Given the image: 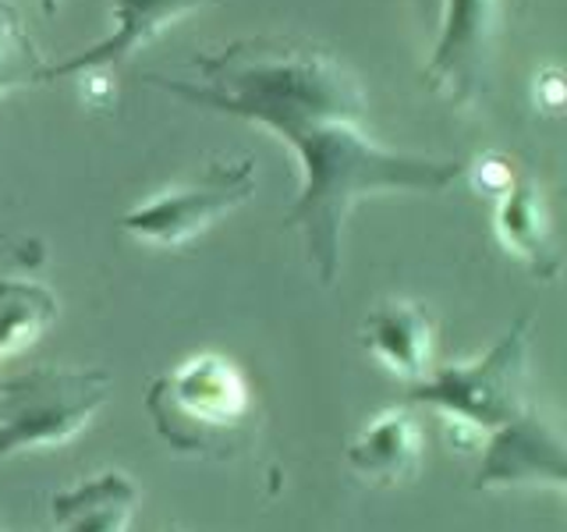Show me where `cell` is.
<instances>
[{"instance_id":"cell-1","label":"cell","mask_w":567,"mask_h":532,"mask_svg":"<svg viewBox=\"0 0 567 532\" xmlns=\"http://www.w3.org/2000/svg\"><path fill=\"white\" fill-rule=\"evenodd\" d=\"M199 79L167 82L164 93L192 106L256 121L298 153L301 192L284 227L301 231L309 263L323 284L341 270V231L348 209L372 192H443L465 174L457 160H425L377 146L365 129V100L327 50L295 40H238L195 58Z\"/></svg>"},{"instance_id":"cell-2","label":"cell","mask_w":567,"mask_h":532,"mask_svg":"<svg viewBox=\"0 0 567 532\" xmlns=\"http://www.w3.org/2000/svg\"><path fill=\"white\" fill-rule=\"evenodd\" d=\"M153 430L182 454L227 458L238 451L252 395L241 369L224 355H195L156 377L146 395Z\"/></svg>"},{"instance_id":"cell-3","label":"cell","mask_w":567,"mask_h":532,"mask_svg":"<svg viewBox=\"0 0 567 532\" xmlns=\"http://www.w3.org/2000/svg\"><path fill=\"white\" fill-rule=\"evenodd\" d=\"M525 380H528V319H518L483 359L430 369L408 390L404 401L430 405L451 422L468 426L475 433H493L528 408Z\"/></svg>"},{"instance_id":"cell-4","label":"cell","mask_w":567,"mask_h":532,"mask_svg":"<svg viewBox=\"0 0 567 532\" xmlns=\"http://www.w3.org/2000/svg\"><path fill=\"white\" fill-rule=\"evenodd\" d=\"M111 390L106 369L35 366L0 383V458L58 448L100 412Z\"/></svg>"},{"instance_id":"cell-5","label":"cell","mask_w":567,"mask_h":532,"mask_svg":"<svg viewBox=\"0 0 567 532\" xmlns=\"http://www.w3.org/2000/svg\"><path fill=\"white\" fill-rule=\"evenodd\" d=\"M256 188V167L252 160H235V164H209L203 177H195L192 185L174 188L159 200L124 213L121 227L142 242L156 245H185L195 235L230 213L238 203H245Z\"/></svg>"},{"instance_id":"cell-6","label":"cell","mask_w":567,"mask_h":532,"mask_svg":"<svg viewBox=\"0 0 567 532\" xmlns=\"http://www.w3.org/2000/svg\"><path fill=\"white\" fill-rule=\"evenodd\" d=\"M564 437L554 422H546L532 408L518 419L489 433L486 454L478 461V490L504 487H564Z\"/></svg>"},{"instance_id":"cell-7","label":"cell","mask_w":567,"mask_h":532,"mask_svg":"<svg viewBox=\"0 0 567 532\" xmlns=\"http://www.w3.org/2000/svg\"><path fill=\"white\" fill-rule=\"evenodd\" d=\"M199 4H206V0H114V22H117L114 32L106 35V40H100L96 47L68 58L64 64L47 68L43 82L75 75V71H96V68L121 64L132 50L150 43L156 32H164L167 25H174L177 18H185Z\"/></svg>"},{"instance_id":"cell-8","label":"cell","mask_w":567,"mask_h":532,"mask_svg":"<svg viewBox=\"0 0 567 532\" xmlns=\"http://www.w3.org/2000/svg\"><path fill=\"white\" fill-rule=\"evenodd\" d=\"M493 18V0H451L443 32L425 79L433 89H451V96L468 100L478 85V64Z\"/></svg>"},{"instance_id":"cell-9","label":"cell","mask_w":567,"mask_h":532,"mask_svg":"<svg viewBox=\"0 0 567 532\" xmlns=\"http://www.w3.org/2000/svg\"><path fill=\"white\" fill-rule=\"evenodd\" d=\"M425 433L415 416L408 412H383L365 430L351 440L348 466L372 487H398L408 483L422 466Z\"/></svg>"},{"instance_id":"cell-10","label":"cell","mask_w":567,"mask_h":532,"mask_svg":"<svg viewBox=\"0 0 567 532\" xmlns=\"http://www.w3.org/2000/svg\"><path fill=\"white\" fill-rule=\"evenodd\" d=\"M362 345L390 372L404 380H422L433 369V324L415 301H380L362 324Z\"/></svg>"},{"instance_id":"cell-11","label":"cell","mask_w":567,"mask_h":532,"mask_svg":"<svg viewBox=\"0 0 567 532\" xmlns=\"http://www.w3.org/2000/svg\"><path fill=\"white\" fill-rule=\"evenodd\" d=\"M138 487L124 472H100L53 497V532H124L135 514Z\"/></svg>"},{"instance_id":"cell-12","label":"cell","mask_w":567,"mask_h":532,"mask_svg":"<svg viewBox=\"0 0 567 532\" xmlns=\"http://www.w3.org/2000/svg\"><path fill=\"white\" fill-rule=\"evenodd\" d=\"M496 227H501V238L507 248H514L518 256L528 259V266L539 277H554L557 274V248H554V231H549V221L543 217L536 188L518 185L507 188V200L501 206V217H496Z\"/></svg>"},{"instance_id":"cell-13","label":"cell","mask_w":567,"mask_h":532,"mask_svg":"<svg viewBox=\"0 0 567 532\" xmlns=\"http://www.w3.org/2000/svg\"><path fill=\"white\" fill-rule=\"evenodd\" d=\"M53 319L58 298L35 280H0V359L32 345Z\"/></svg>"},{"instance_id":"cell-14","label":"cell","mask_w":567,"mask_h":532,"mask_svg":"<svg viewBox=\"0 0 567 532\" xmlns=\"http://www.w3.org/2000/svg\"><path fill=\"white\" fill-rule=\"evenodd\" d=\"M43 64L35 43L29 40V32L22 29V18L11 4L0 0V85L18 89V85H32L43 82Z\"/></svg>"},{"instance_id":"cell-15","label":"cell","mask_w":567,"mask_h":532,"mask_svg":"<svg viewBox=\"0 0 567 532\" xmlns=\"http://www.w3.org/2000/svg\"><path fill=\"white\" fill-rule=\"evenodd\" d=\"M43 11H47V14L58 11V0H43Z\"/></svg>"},{"instance_id":"cell-16","label":"cell","mask_w":567,"mask_h":532,"mask_svg":"<svg viewBox=\"0 0 567 532\" xmlns=\"http://www.w3.org/2000/svg\"><path fill=\"white\" fill-rule=\"evenodd\" d=\"M0 93H8V89H4V85H0Z\"/></svg>"},{"instance_id":"cell-17","label":"cell","mask_w":567,"mask_h":532,"mask_svg":"<svg viewBox=\"0 0 567 532\" xmlns=\"http://www.w3.org/2000/svg\"><path fill=\"white\" fill-rule=\"evenodd\" d=\"M167 532H182V529H167Z\"/></svg>"},{"instance_id":"cell-18","label":"cell","mask_w":567,"mask_h":532,"mask_svg":"<svg viewBox=\"0 0 567 532\" xmlns=\"http://www.w3.org/2000/svg\"><path fill=\"white\" fill-rule=\"evenodd\" d=\"M0 532H4V529H0Z\"/></svg>"}]
</instances>
